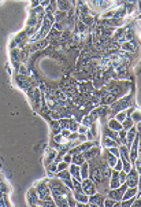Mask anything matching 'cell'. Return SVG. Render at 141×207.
Listing matches in <instances>:
<instances>
[{
    "label": "cell",
    "mask_w": 141,
    "mask_h": 207,
    "mask_svg": "<svg viewBox=\"0 0 141 207\" xmlns=\"http://www.w3.org/2000/svg\"><path fill=\"white\" fill-rule=\"evenodd\" d=\"M130 118L133 119L134 123L140 122V121H141V111H133V113H132V117H130Z\"/></svg>",
    "instance_id": "obj_16"
},
{
    "label": "cell",
    "mask_w": 141,
    "mask_h": 207,
    "mask_svg": "<svg viewBox=\"0 0 141 207\" xmlns=\"http://www.w3.org/2000/svg\"><path fill=\"white\" fill-rule=\"evenodd\" d=\"M63 161L67 162V163H70V162L73 161V155H71V152H69V154H65V155H63Z\"/></svg>",
    "instance_id": "obj_21"
},
{
    "label": "cell",
    "mask_w": 141,
    "mask_h": 207,
    "mask_svg": "<svg viewBox=\"0 0 141 207\" xmlns=\"http://www.w3.org/2000/svg\"><path fill=\"white\" fill-rule=\"evenodd\" d=\"M55 176L60 180H66V178H71V173H70L69 169H65V170H59Z\"/></svg>",
    "instance_id": "obj_12"
},
{
    "label": "cell",
    "mask_w": 141,
    "mask_h": 207,
    "mask_svg": "<svg viewBox=\"0 0 141 207\" xmlns=\"http://www.w3.org/2000/svg\"><path fill=\"white\" fill-rule=\"evenodd\" d=\"M136 126H132V128H130L129 130H126V144L127 145H130L133 143V140L136 139V136L139 135V133L136 132Z\"/></svg>",
    "instance_id": "obj_7"
},
{
    "label": "cell",
    "mask_w": 141,
    "mask_h": 207,
    "mask_svg": "<svg viewBox=\"0 0 141 207\" xmlns=\"http://www.w3.org/2000/svg\"><path fill=\"white\" fill-rule=\"evenodd\" d=\"M95 185L96 184L93 183V180H91V178H84V180H82V191H84L88 196L96 193V187Z\"/></svg>",
    "instance_id": "obj_2"
},
{
    "label": "cell",
    "mask_w": 141,
    "mask_h": 207,
    "mask_svg": "<svg viewBox=\"0 0 141 207\" xmlns=\"http://www.w3.org/2000/svg\"><path fill=\"white\" fill-rule=\"evenodd\" d=\"M86 132H88V128H86L85 125H79L78 126V133H81V135H86Z\"/></svg>",
    "instance_id": "obj_22"
},
{
    "label": "cell",
    "mask_w": 141,
    "mask_h": 207,
    "mask_svg": "<svg viewBox=\"0 0 141 207\" xmlns=\"http://www.w3.org/2000/svg\"><path fill=\"white\" fill-rule=\"evenodd\" d=\"M88 206L95 207V206H104V197L99 193H93V195L89 196L88 200Z\"/></svg>",
    "instance_id": "obj_4"
},
{
    "label": "cell",
    "mask_w": 141,
    "mask_h": 207,
    "mask_svg": "<svg viewBox=\"0 0 141 207\" xmlns=\"http://www.w3.org/2000/svg\"><path fill=\"white\" fill-rule=\"evenodd\" d=\"M38 3H40V6H43V7H47V6H49L51 0H38Z\"/></svg>",
    "instance_id": "obj_24"
},
{
    "label": "cell",
    "mask_w": 141,
    "mask_h": 207,
    "mask_svg": "<svg viewBox=\"0 0 141 207\" xmlns=\"http://www.w3.org/2000/svg\"><path fill=\"white\" fill-rule=\"evenodd\" d=\"M65 169H69V163L65 161H62L60 163H58V171L59 170H65Z\"/></svg>",
    "instance_id": "obj_20"
},
{
    "label": "cell",
    "mask_w": 141,
    "mask_h": 207,
    "mask_svg": "<svg viewBox=\"0 0 141 207\" xmlns=\"http://www.w3.org/2000/svg\"><path fill=\"white\" fill-rule=\"evenodd\" d=\"M132 126H134V122H133V119L132 118H127L126 117V119L125 121H122V128L125 129V130H129Z\"/></svg>",
    "instance_id": "obj_14"
},
{
    "label": "cell",
    "mask_w": 141,
    "mask_h": 207,
    "mask_svg": "<svg viewBox=\"0 0 141 207\" xmlns=\"http://www.w3.org/2000/svg\"><path fill=\"white\" fill-rule=\"evenodd\" d=\"M136 129H137V130H139V132L141 133V121H140V122H137V126H136Z\"/></svg>",
    "instance_id": "obj_25"
},
{
    "label": "cell",
    "mask_w": 141,
    "mask_h": 207,
    "mask_svg": "<svg viewBox=\"0 0 141 207\" xmlns=\"http://www.w3.org/2000/svg\"><path fill=\"white\" fill-rule=\"evenodd\" d=\"M108 151H110V152H111V154H113V155H115V157H117V158H119V157H121L119 148H118L117 145H115V147H110V148H108Z\"/></svg>",
    "instance_id": "obj_18"
},
{
    "label": "cell",
    "mask_w": 141,
    "mask_h": 207,
    "mask_svg": "<svg viewBox=\"0 0 141 207\" xmlns=\"http://www.w3.org/2000/svg\"><path fill=\"white\" fill-rule=\"evenodd\" d=\"M79 169H81V177H82V180H84V178H88L89 177V165L86 163V162H84L82 165H79Z\"/></svg>",
    "instance_id": "obj_13"
},
{
    "label": "cell",
    "mask_w": 141,
    "mask_h": 207,
    "mask_svg": "<svg viewBox=\"0 0 141 207\" xmlns=\"http://www.w3.org/2000/svg\"><path fill=\"white\" fill-rule=\"evenodd\" d=\"M117 143H118V140L111 139V137H108V136H104V137H103V145H104V147H107V148L115 147V145H117Z\"/></svg>",
    "instance_id": "obj_10"
},
{
    "label": "cell",
    "mask_w": 141,
    "mask_h": 207,
    "mask_svg": "<svg viewBox=\"0 0 141 207\" xmlns=\"http://www.w3.org/2000/svg\"><path fill=\"white\" fill-rule=\"evenodd\" d=\"M137 183H139V171L137 169H130V171L126 174L127 187H137Z\"/></svg>",
    "instance_id": "obj_3"
},
{
    "label": "cell",
    "mask_w": 141,
    "mask_h": 207,
    "mask_svg": "<svg viewBox=\"0 0 141 207\" xmlns=\"http://www.w3.org/2000/svg\"><path fill=\"white\" fill-rule=\"evenodd\" d=\"M126 189H127V184L126 183L121 184L118 188H114V189H111L110 192H108V197H111V199H114V200H122L123 193Z\"/></svg>",
    "instance_id": "obj_1"
},
{
    "label": "cell",
    "mask_w": 141,
    "mask_h": 207,
    "mask_svg": "<svg viewBox=\"0 0 141 207\" xmlns=\"http://www.w3.org/2000/svg\"><path fill=\"white\" fill-rule=\"evenodd\" d=\"M37 195L41 200H49L51 199V193H49V188L45 187V184H40V187L37 188Z\"/></svg>",
    "instance_id": "obj_5"
},
{
    "label": "cell",
    "mask_w": 141,
    "mask_h": 207,
    "mask_svg": "<svg viewBox=\"0 0 141 207\" xmlns=\"http://www.w3.org/2000/svg\"><path fill=\"white\" fill-rule=\"evenodd\" d=\"M122 48H123V50H129V51H133V50H134V47H133V45H130V43H125L123 45H122Z\"/></svg>",
    "instance_id": "obj_23"
},
{
    "label": "cell",
    "mask_w": 141,
    "mask_h": 207,
    "mask_svg": "<svg viewBox=\"0 0 141 207\" xmlns=\"http://www.w3.org/2000/svg\"><path fill=\"white\" fill-rule=\"evenodd\" d=\"M69 170H70V173H71V177H73V178H75V180H78V181H82V177H81V169H79V165L73 163L71 166L69 167Z\"/></svg>",
    "instance_id": "obj_6"
},
{
    "label": "cell",
    "mask_w": 141,
    "mask_h": 207,
    "mask_svg": "<svg viewBox=\"0 0 141 207\" xmlns=\"http://www.w3.org/2000/svg\"><path fill=\"white\" fill-rule=\"evenodd\" d=\"M58 7H59L62 11H66L67 8L70 7L69 0H58Z\"/></svg>",
    "instance_id": "obj_15"
},
{
    "label": "cell",
    "mask_w": 141,
    "mask_h": 207,
    "mask_svg": "<svg viewBox=\"0 0 141 207\" xmlns=\"http://www.w3.org/2000/svg\"><path fill=\"white\" fill-rule=\"evenodd\" d=\"M108 128H110L111 130H115V132H119L121 129H123L122 128V122H119L118 119H110L108 121Z\"/></svg>",
    "instance_id": "obj_9"
},
{
    "label": "cell",
    "mask_w": 141,
    "mask_h": 207,
    "mask_svg": "<svg viewBox=\"0 0 141 207\" xmlns=\"http://www.w3.org/2000/svg\"><path fill=\"white\" fill-rule=\"evenodd\" d=\"M82 154H84L85 159H88V161H92V159L97 158V155H99V148H97V147H95V148H88L85 152H82Z\"/></svg>",
    "instance_id": "obj_8"
},
{
    "label": "cell",
    "mask_w": 141,
    "mask_h": 207,
    "mask_svg": "<svg viewBox=\"0 0 141 207\" xmlns=\"http://www.w3.org/2000/svg\"><path fill=\"white\" fill-rule=\"evenodd\" d=\"M122 167H123V162H122V159L118 158V161H117V163H115L114 169H115V170H118V171H121V170H122Z\"/></svg>",
    "instance_id": "obj_19"
},
{
    "label": "cell",
    "mask_w": 141,
    "mask_h": 207,
    "mask_svg": "<svg viewBox=\"0 0 141 207\" xmlns=\"http://www.w3.org/2000/svg\"><path fill=\"white\" fill-rule=\"evenodd\" d=\"M126 117H127V114H126V110H122L121 113H118L117 115H115V119H118L119 122H122V121L126 119Z\"/></svg>",
    "instance_id": "obj_17"
},
{
    "label": "cell",
    "mask_w": 141,
    "mask_h": 207,
    "mask_svg": "<svg viewBox=\"0 0 141 207\" xmlns=\"http://www.w3.org/2000/svg\"><path fill=\"white\" fill-rule=\"evenodd\" d=\"M73 163H75V165H82L85 162V157H84V154H81V152H77V154L73 155Z\"/></svg>",
    "instance_id": "obj_11"
}]
</instances>
